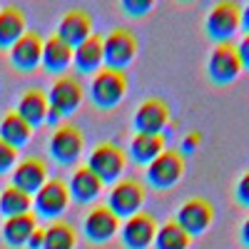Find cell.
I'll list each match as a JSON object with an SVG mask.
<instances>
[{"mask_svg":"<svg viewBox=\"0 0 249 249\" xmlns=\"http://www.w3.org/2000/svg\"><path fill=\"white\" fill-rule=\"evenodd\" d=\"M199 140H202V135H199V132L187 135V137H184V144H182V150H184V152H195V147L199 144Z\"/></svg>","mask_w":249,"mask_h":249,"instance_id":"33","label":"cell"},{"mask_svg":"<svg viewBox=\"0 0 249 249\" xmlns=\"http://www.w3.org/2000/svg\"><path fill=\"white\" fill-rule=\"evenodd\" d=\"M68 199H70V190L62 179H48L35 192V204H37L40 214H45V217L60 214L68 207Z\"/></svg>","mask_w":249,"mask_h":249,"instance_id":"14","label":"cell"},{"mask_svg":"<svg viewBox=\"0 0 249 249\" xmlns=\"http://www.w3.org/2000/svg\"><path fill=\"white\" fill-rule=\"evenodd\" d=\"M135 53H137V40L124 28H115L102 40V57H105L107 68H112V70H122L135 57Z\"/></svg>","mask_w":249,"mask_h":249,"instance_id":"5","label":"cell"},{"mask_svg":"<svg viewBox=\"0 0 249 249\" xmlns=\"http://www.w3.org/2000/svg\"><path fill=\"white\" fill-rule=\"evenodd\" d=\"M120 217L110 210V207H95L85 219V232L95 242H107L117 232Z\"/></svg>","mask_w":249,"mask_h":249,"instance_id":"17","label":"cell"},{"mask_svg":"<svg viewBox=\"0 0 249 249\" xmlns=\"http://www.w3.org/2000/svg\"><path fill=\"white\" fill-rule=\"evenodd\" d=\"M234 195H237V202H239L242 207H249V170H247V172L239 177Z\"/></svg>","mask_w":249,"mask_h":249,"instance_id":"29","label":"cell"},{"mask_svg":"<svg viewBox=\"0 0 249 249\" xmlns=\"http://www.w3.org/2000/svg\"><path fill=\"white\" fill-rule=\"evenodd\" d=\"M239 237H242V244H244V247H249V217H247V219H244V224H242Z\"/></svg>","mask_w":249,"mask_h":249,"instance_id":"36","label":"cell"},{"mask_svg":"<svg viewBox=\"0 0 249 249\" xmlns=\"http://www.w3.org/2000/svg\"><path fill=\"white\" fill-rule=\"evenodd\" d=\"M72 60V48L65 45L57 35H53L48 43L43 45V65L50 72H62Z\"/></svg>","mask_w":249,"mask_h":249,"instance_id":"20","label":"cell"},{"mask_svg":"<svg viewBox=\"0 0 249 249\" xmlns=\"http://www.w3.org/2000/svg\"><path fill=\"white\" fill-rule=\"evenodd\" d=\"M82 142H85V137H82V132L75 127V124H62V127L55 130V135L50 140L53 157L62 164L75 162L77 155L82 152Z\"/></svg>","mask_w":249,"mask_h":249,"instance_id":"12","label":"cell"},{"mask_svg":"<svg viewBox=\"0 0 249 249\" xmlns=\"http://www.w3.org/2000/svg\"><path fill=\"white\" fill-rule=\"evenodd\" d=\"M68 190L72 192L75 199H80V202H90L92 197L100 195L102 182H100V177H97L95 172H90L88 167H80V170L72 175V182H70Z\"/></svg>","mask_w":249,"mask_h":249,"instance_id":"23","label":"cell"},{"mask_svg":"<svg viewBox=\"0 0 249 249\" xmlns=\"http://www.w3.org/2000/svg\"><path fill=\"white\" fill-rule=\"evenodd\" d=\"M18 115L23 117L30 127L33 124H40L50 117V105H48V95L40 88H30L23 97H20L18 105Z\"/></svg>","mask_w":249,"mask_h":249,"instance_id":"18","label":"cell"},{"mask_svg":"<svg viewBox=\"0 0 249 249\" xmlns=\"http://www.w3.org/2000/svg\"><path fill=\"white\" fill-rule=\"evenodd\" d=\"M124 167V152L117 147V144L110 142H102L92 150L90 160H88V170L95 172L100 177V182H112L120 177Z\"/></svg>","mask_w":249,"mask_h":249,"instance_id":"7","label":"cell"},{"mask_svg":"<svg viewBox=\"0 0 249 249\" xmlns=\"http://www.w3.org/2000/svg\"><path fill=\"white\" fill-rule=\"evenodd\" d=\"M184 175V157L177 150H164L160 157H155L147 167V177L155 187L167 190Z\"/></svg>","mask_w":249,"mask_h":249,"instance_id":"8","label":"cell"},{"mask_svg":"<svg viewBox=\"0 0 249 249\" xmlns=\"http://www.w3.org/2000/svg\"><path fill=\"white\" fill-rule=\"evenodd\" d=\"M192 237L187 234L182 227L172 219L167 224L157 227V234H155V249H190Z\"/></svg>","mask_w":249,"mask_h":249,"instance_id":"26","label":"cell"},{"mask_svg":"<svg viewBox=\"0 0 249 249\" xmlns=\"http://www.w3.org/2000/svg\"><path fill=\"white\" fill-rule=\"evenodd\" d=\"M30 124L20 117L18 112H10L3 117V122H0V140L8 142L10 147H20V144H25L30 140Z\"/></svg>","mask_w":249,"mask_h":249,"instance_id":"21","label":"cell"},{"mask_svg":"<svg viewBox=\"0 0 249 249\" xmlns=\"http://www.w3.org/2000/svg\"><path fill=\"white\" fill-rule=\"evenodd\" d=\"M142 202H144V187L135 179H122L112 187L107 207L117 217H132L140 212Z\"/></svg>","mask_w":249,"mask_h":249,"instance_id":"9","label":"cell"},{"mask_svg":"<svg viewBox=\"0 0 249 249\" xmlns=\"http://www.w3.org/2000/svg\"><path fill=\"white\" fill-rule=\"evenodd\" d=\"M43 242H45V230H35L28 239L30 249H43Z\"/></svg>","mask_w":249,"mask_h":249,"instance_id":"34","label":"cell"},{"mask_svg":"<svg viewBox=\"0 0 249 249\" xmlns=\"http://www.w3.org/2000/svg\"><path fill=\"white\" fill-rule=\"evenodd\" d=\"M122 5L127 8L132 15H144V13H147V10L152 8V3H150V0H137V3H132V0H124Z\"/></svg>","mask_w":249,"mask_h":249,"instance_id":"31","label":"cell"},{"mask_svg":"<svg viewBox=\"0 0 249 249\" xmlns=\"http://www.w3.org/2000/svg\"><path fill=\"white\" fill-rule=\"evenodd\" d=\"M75 62H77V68L82 72H92L100 68V62H102V37L100 35H90L85 43H80L75 48Z\"/></svg>","mask_w":249,"mask_h":249,"instance_id":"22","label":"cell"},{"mask_svg":"<svg viewBox=\"0 0 249 249\" xmlns=\"http://www.w3.org/2000/svg\"><path fill=\"white\" fill-rule=\"evenodd\" d=\"M45 177H48V167L43 160L37 157H28L18 164V170L13 175V187H18V190H23L25 195L30 192H37L40 187L45 184Z\"/></svg>","mask_w":249,"mask_h":249,"instance_id":"16","label":"cell"},{"mask_svg":"<svg viewBox=\"0 0 249 249\" xmlns=\"http://www.w3.org/2000/svg\"><path fill=\"white\" fill-rule=\"evenodd\" d=\"M130 150H132V157L137 162H152L155 157H160L164 152V137L162 135H144V132H137L132 137V144H130Z\"/></svg>","mask_w":249,"mask_h":249,"instance_id":"25","label":"cell"},{"mask_svg":"<svg viewBox=\"0 0 249 249\" xmlns=\"http://www.w3.org/2000/svg\"><path fill=\"white\" fill-rule=\"evenodd\" d=\"M204 28L214 43H232V35L242 28V5L232 0H222L210 10Z\"/></svg>","mask_w":249,"mask_h":249,"instance_id":"1","label":"cell"},{"mask_svg":"<svg viewBox=\"0 0 249 249\" xmlns=\"http://www.w3.org/2000/svg\"><path fill=\"white\" fill-rule=\"evenodd\" d=\"M242 30H244V35L249 33V3L242 8Z\"/></svg>","mask_w":249,"mask_h":249,"instance_id":"35","label":"cell"},{"mask_svg":"<svg viewBox=\"0 0 249 249\" xmlns=\"http://www.w3.org/2000/svg\"><path fill=\"white\" fill-rule=\"evenodd\" d=\"M10 57L20 70H33L40 65L43 60V40L35 30H28L23 37H18L13 48H10Z\"/></svg>","mask_w":249,"mask_h":249,"instance_id":"15","label":"cell"},{"mask_svg":"<svg viewBox=\"0 0 249 249\" xmlns=\"http://www.w3.org/2000/svg\"><path fill=\"white\" fill-rule=\"evenodd\" d=\"M167 122H170V107H167V102L160 100V97L144 100L142 105L137 107V115H135V127H137V132H144V135H162V130L167 127Z\"/></svg>","mask_w":249,"mask_h":249,"instance_id":"10","label":"cell"},{"mask_svg":"<svg viewBox=\"0 0 249 249\" xmlns=\"http://www.w3.org/2000/svg\"><path fill=\"white\" fill-rule=\"evenodd\" d=\"M155 234H157V222L147 212H137L127 217L122 227V239L130 249H147L155 242Z\"/></svg>","mask_w":249,"mask_h":249,"instance_id":"11","label":"cell"},{"mask_svg":"<svg viewBox=\"0 0 249 249\" xmlns=\"http://www.w3.org/2000/svg\"><path fill=\"white\" fill-rule=\"evenodd\" d=\"M37 230L35 227V214L25 212V214H18V217H8L5 227H3V234L10 244L20 247V244H28L30 234Z\"/></svg>","mask_w":249,"mask_h":249,"instance_id":"24","label":"cell"},{"mask_svg":"<svg viewBox=\"0 0 249 249\" xmlns=\"http://www.w3.org/2000/svg\"><path fill=\"white\" fill-rule=\"evenodd\" d=\"M13 162H15V147L0 140V172H5Z\"/></svg>","mask_w":249,"mask_h":249,"instance_id":"30","label":"cell"},{"mask_svg":"<svg viewBox=\"0 0 249 249\" xmlns=\"http://www.w3.org/2000/svg\"><path fill=\"white\" fill-rule=\"evenodd\" d=\"M82 100V88L75 75H62L53 82L48 92V105H50V120H57L60 115L72 112Z\"/></svg>","mask_w":249,"mask_h":249,"instance_id":"3","label":"cell"},{"mask_svg":"<svg viewBox=\"0 0 249 249\" xmlns=\"http://www.w3.org/2000/svg\"><path fill=\"white\" fill-rule=\"evenodd\" d=\"M25 35V13L18 5H5L0 10V45H10Z\"/></svg>","mask_w":249,"mask_h":249,"instance_id":"19","label":"cell"},{"mask_svg":"<svg viewBox=\"0 0 249 249\" xmlns=\"http://www.w3.org/2000/svg\"><path fill=\"white\" fill-rule=\"evenodd\" d=\"M75 247V230L65 222H55L45 230L43 249H72Z\"/></svg>","mask_w":249,"mask_h":249,"instance_id":"28","label":"cell"},{"mask_svg":"<svg viewBox=\"0 0 249 249\" xmlns=\"http://www.w3.org/2000/svg\"><path fill=\"white\" fill-rule=\"evenodd\" d=\"M237 53H239V60H242V68H247V70H249V33L239 40Z\"/></svg>","mask_w":249,"mask_h":249,"instance_id":"32","label":"cell"},{"mask_svg":"<svg viewBox=\"0 0 249 249\" xmlns=\"http://www.w3.org/2000/svg\"><path fill=\"white\" fill-rule=\"evenodd\" d=\"M175 222L190 237L202 234V232H207V227L214 222V207H212L210 199H204V197H192V199H187L179 207Z\"/></svg>","mask_w":249,"mask_h":249,"instance_id":"4","label":"cell"},{"mask_svg":"<svg viewBox=\"0 0 249 249\" xmlns=\"http://www.w3.org/2000/svg\"><path fill=\"white\" fill-rule=\"evenodd\" d=\"M30 195H25L23 190H18V187H8V190H3V195H0V212L8 214V217H18V214H25L30 212Z\"/></svg>","mask_w":249,"mask_h":249,"instance_id":"27","label":"cell"},{"mask_svg":"<svg viewBox=\"0 0 249 249\" xmlns=\"http://www.w3.org/2000/svg\"><path fill=\"white\" fill-rule=\"evenodd\" d=\"M127 92V77H124L122 70H112L105 68L100 70L92 80V100L100 107H112L124 97Z\"/></svg>","mask_w":249,"mask_h":249,"instance_id":"6","label":"cell"},{"mask_svg":"<svg viewBox=\"0 0 249 249\" xmlns=\"http://www.w3.org/2000/svg\"><path fill=\"white\" fill-rule=\"evenodd\" d=\"M92 35V18L85 13V10H70L65 18L60 20V28H57V37L62 40L65 45L70 48H77L80 43Z\"/></svg>","mask_w":249,"mask_h":249,"instance_id":"13","label":"cell"},{"mask_svg":"<svg viewBox=\"0 0 249 249\" xmlns=\"http://www.w3.org/2000/svg\"><path fill=\"white\" fill-rule=\"evenodd\" d=\"M207 70H210V77L214 85H230V82H234L239 77V72L244 70L237 45L234 43H217L212 55H210Z\"/></svg>","mask_w":249,"mask_h":249,"instance_id":"2","label":"cell"}]
</instances>
